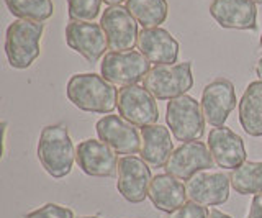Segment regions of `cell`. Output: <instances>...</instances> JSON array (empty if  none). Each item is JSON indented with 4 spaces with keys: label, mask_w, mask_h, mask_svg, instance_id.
Here are the masks:
<instances>
[{
    "label": "cell",
    "mask_w": 262,
    "mask_h": 218,
    "mask_svg": "<svg viewBox=\"0 0 262 218\" xmlns=\"http://www.w3.org/2000/svg\"><path fill=\"white\" fill-rule=\"evenodd\" d=\"M108 144L97 140H84L76 148V161L87 176L113 177L118 172V158Z\"/></svg>",
    "instance_id": "obj_15"
},
{
    "label": "cell",
    "mask_w": 262,
    "mask_h": 218,
    "mask_svg": "<svg viewBox=\"0 0 262 218\" xmlns=\"http://www.w3.org/2000/svg\"><path fill=\"white\" fill-rule=\"evenodd\" d=\"M256 74H257L259 79L262 80V56H260L259 61H257V64H256Z\"/></svg>",
    "instance_id": "obj_30"
},
{
    "label": "cell",
    "mask_w": 262,
    "mask_h": 218,
    "mask_svg": "<svg viewBox=\"0 0 262 218\" xmlns=\"http://www.w3.org/2000/svg\"><path fill=\"white\" fill-rule=\"evenodd\" d=\"M103 2L108 5H120L121 2H125V0H103Z\"/></svg>",
    "instance_id": "obj_31"
},
{
    "label": "cell",
    "mask_w": 262,
    "mask_h": 218,
    "mask_svg": "<svg viewBox=\"0 0 262 218\" xmlns=\"http://www.w3.org/2000/svg\"><path fill=\"white\" fill-rule=\"evenodd\" d=\"M233 189L241 195L262 192V163L260 161H246L229 174Z\"/></svg>",
    "instance_id": "obj_23"
},
{
    "label": "cell",
    "mask_w": 262,
    "mask_h": 218,
    "mask_svg": "<svg viewBox=\"0 0 262 218\" xmlns=\"http://www.w3.org/2000/svg\"><path fill=\"white\" fill-rule=\"evenodd\" d=\"M229 176L218 171H200L185 182L187 197L192 202L211 207L225 204L229 197Z\"/></svg>",
    "instance_id": "obj_14"
},
{
    "label": "cell",
    "mask_w": 262,
    "mask_h": 218,
    "mask_svg": "<svg viewBox=\"0 0 262 218\" xmlns=\"http://www.w3.org/2000/svg\"><path fill=\"white\" fill-rule=\"evenodd\" d=\"M71 20L94 21L100 13L102 0H68Z\"/></svg>",
    "instance_id": "obj_25"
},
{
    "label": "cell",
    "mask_w": 262,
    "mask_h": 218,
    "mask_svg": "<svg viewBox=\"0 0 262 218\" xmlns=\"http://www.w3.org/2000/svg\"><path fill=\"white\" fill-rule=\"evenodd\" d=\"M208 218H231V216L223 213V212H220V210H216V208H213V210H210Z\"/></svg>",
    "instance_id": "obj_29"
},
{
    "label": "cell",
    "mask_w": 262,
    "mask_h": 218,
    "mask_svg": "<svg viewBox=\"0 0 262 218\" xmlns=\"http://www.w3.org/2000/svg\"><path fill=\"white\" fill-rule=\"evenodd\" d=\"M151 71V62L139 51H110L103 56L100 64L102 76L112 84L135 85L144 80Z\"/></svg>",
    "instance_id": "obj_6"
},
{
    "label": "cell",
    "mask_w": 262,
    "mask_h": 218,
    "mask_svg": "<svg viewBox=\"0 0 262 218\" xmlns=\"http://www.w3.org/2000/svg\"><path fill=\"white\" fill-rule=\"evenodd\" d=\"M98 140L120 152V155H136L141 151V133L138 132L136 125L129 123L128 120L118 115H105L95 125Z\"/></svg>",
    "instance_id": "obj_11"
},
{
    "label": "cell",
    "mask_w": 262,
    "mask_h": 218,
    "mask_svg": "<svg viewBox=\"0 0 262 218\" xmlns=\"http://www.w3.org/2000/svg\"><path fill=\"white\" fill-rule=\"evenodd\" d=\"M118 181L117 189L129 204H139L149 195L152 181L149 164L135 155L118 159Z\"/></svg>",
    "instance_id": "obj_9"
},
{
    "label": "cell",
    "mask_w": 262,
    "mask_h": 218,
    "mask_svg": "<svg viewBox=\"0 0 262 218\" xmlns=\"http://www.w3.org/2000/svg\"><path fill=\"white\" fill-rule=\"evenodd\" d=\"M252 2H254V4H260V5H262V0H252Z\"/></svg>",
    "instance_id": "obj_32"
},
{
    "label": "cell",
    "mask_w": 262,
    "mask_h": 218,
    "mask_svg": "<svg viewBox=\"0 0 262 218\" xmlns=\"http://www.w3.org/2000/svg\"><path fill=\"white\" fill-rule=\"evenodd\" d=\"M117 107L120 117L141 128L156 125L159 118V108L154 95L138 84L120 89Z\"/></svg>",
    "instance_id": "obj_7"
},
{
    "label": "cell",
    "mask_w": 262,
    "mask_h": 218,
    "mask_svg": "<svg viewBox=\"0 0 262 218\" xmlns=\"http://www.w3.org/2000/svg\"><path fill=\"white\" fill-rule=\"evenodd\" d=\"M248 218H262V192L256 193L251 202Z\"/></svg>",
    "instance_id": "obj_28"
},
{
    "label": "cell",
    "mask_w": 262,
    "mask_h": 218,
    "mask_svg": "<svg viewBox=\"0 0 262 218\" xmlns=\"http://www.w3.org/2000/svg\"><path fill=\"white\" fill-rule=\"evenodd\" d=\"M152 205L161 212H174L185 204V185L170 174H158L152 177L149 185V195Z\"/></svg>",
    "instance_id": "obj_20"
},
{
    "label": "cell",
    "mask_w": 262,
    "mask_h": 218,
    "mask_svg": "<svg viewBox=\"0 0 262 218\" xmlns=\"http://www.w3.org/2000/svg\"><path fill=\"white\" fill-rule=\"evenodd\" d=\"M23 218H74L72 210L57 204H46Z\"/></svg>",
    "instance_id": "obj_26"
},
{
    "label": "cell",
    "mask_w": 262,
    "mask_h": 218,
    "mask_svg": "<svg viewBox=\"0 0 262 218\" xmlns=\"http://www.w3.org/2000/svg\"><path fill=\"white\" fill-rule=\"evenodd\" d=\"M45 25L33 20H15L7 28L5 54L10 66L15 69H27L39 56V43Z\"/></svg>",
    "instance_id": "obj_3"
},
{
    "label": "cell",
    "mask_w": 262,
    "mask_h": 218,
    "mask_svg": "<svg viewBox=\"0 0 262 218\" xmlns=\"http://www.w3.org/2000/svg\"><path fill=\"white\" fill-rule=\"evenodd\" d=\"M138 50L144 58L156 64H174L179 58V43L167 30L143 28L138 36Z\"/></svg>",
    "instance_id": "obj_18"
},
{
    "label": "cell",
    "mask_w": 262,
    "mask_h": 218,
    "mask_svg": "<svg viewBox=\"0 0 262 218\" xmlns=\"http://www.w3.org/2000/svg\"><path fill=\"white\" fill-rule=\"evenodd\" d=\"M208 210L205 205L196 202H185L182 207H179L174 212H170L166 218H208Z\"/></svg>",
    "instance_id": "obj_27"
},
{
    "label": "cell",
    "mask_w": 262,
    "mask_h": 218,
    "mask_svg": "<svg viewBox=\"0 0 262 218\" xmlns=\"http://www.w3.org/2000/svg\"><path fill=\"white\" fill-rule=\"evenodd\" d=\"M210 15L220 27L229 30H256L257 7L252 0H213Z\"/></svg>",
    "instance_id": "obj_16"
},
{
    "label": "cell",
    "mask_w": 262,
    "mask_h": 218,
    "mask_svg": "<svg viewBox=\"0 0 262 218\" xmlns=\"http://www.w3.org/2000/svg\"><path fill=\"white\" fill-rule=\"evenodd\" d=\"M208 148L215 164L223 169H236L246 163V148L239 135L228 126H216L208 135Z\"/></svg>",
    "instance_id": "obj_17"
},
{
    "label": "cell",
    "mask_w": 262,
    "mask_h": 218,
    "mask_svg": "<svg viewBox=\"0 0 262 218\" xmlns=\"http://www.w3.org/2000/svg\"><path fill=\"white\" fill-rule=\"evenodd\" d=\"M236 107V91L231 80L215 79L202 92V110L211 126H225L229 114Z\"/></svg>",
    "instance_id": "obj_13"
},
{
    "label": "cell",
    "mask_w": 262,
    "mask_h": 218,
    "mask_svg": "<svg viewBox=\"0 0 262 218\" xmlns=\"http://www.w3.org/2000/svg\"><path fill=\"white\" fill-rule=\"evenodd\" d=\"M66 43L89 62H97L105 54L108 41L102 25L94 21L71 20L66 27Z\"/></svg>",
    "instance_id": "obj_10"
},
{
    "label": "cell",
    "mask_w": 262,
    "mask_h": 218,
    "mask_svg": "<svg viewBox=\"0 0 262 218\" xmlns=\"http://www.w3.org/2000/svg\"><path fill=\"white\" fill-rule=\"evenodd\" d=\"M126 9L143 28H158L167 18L169 5L166 0H126Z\"/></svg>",
    "instance_id": "obj_22"
},
{
    "label": "cell",
    "mask_w": 262,
    "mask_h": 218,
    "mask_svg": "<svg viewBox=\"0 0 262 218\" xmlns=\"http://www.w3.org/2000/svg\"><path fill=\"white\" fill-rule=\"evenodd\" d=\"M82 218H98V216H82Z\"/></svg>",
    "instance_id": "obj_34"
},
{
    "label": "cell",
    "mask_w": 262,
    "mask_h": 218,
    "mask_svg": "<svg viewBox=\"0 0 262 218\" xmlns=\"http://www.w3.org/2000/svg\"><path fill=\"white\" fill-rule=\"evenodd\" d=\"M166 122L177 141H199L205 132L202 105L190 95L172 99L166 108Z\"/></svg>",
    "instance_id": "obj_5"
},
{
    "label": "cell",
    "mask_w": 262,
    "mask_h": 218,
    "mask_svg": "<svg viewBox=\"0 0 262 218\" xmlns=\"http://www.w3.org/2000/svg\"><path fill=\"white\" fill-rule=\"evenodd\" d=\"M213 164H215V159L211 156L208 144L202 141H188L174 149L164 169L167 174L177 179L188 181L196 172L213 167Z\"/></svg>",
    "instance_id": "obj_12"
},
{
    "label": "cell",
    "mask_w": 262,
    "mask_h": 218,
    "mask_svg": "<svg viewBox=\"0 0 262 218\" xmlns=\"http://www.w3.org/2000/svg\"><path fill=\"white\" fill-rule=\"evenodd\" d=\"M12 15L21 20L46 21L53 17V0H5Z\"/></svg>",
    "instance_id": "obj_24"
},
{
    "label": "cell",
    "mask_w": 262,
    "mask_h": 218,
    "mask_svg": "<svg viewBox=\"0 0 262 218\" xmlns=\"http://www.w3.org/2000/svg\"><path fill=\"white\" fill-rule=\"evenodd\" d=\"M100 25L106 35L108 48L113 51H131L138 45V21L126 7L110 5L106 7Z\"/></svg>",
    "instance_id": "obj_8"
},
{
    "label": "cell",
    "mask_w": 262,
    "mask_h": 218,
    "mask_svg": "<svg viewBox=\"0 0 262 218\" xmlns=\"http://www.w3.org/2000/svg\"><path fill=\"white\" fill-rule=\"evenodd\" d=\"M239 123L249 136H262V80L246 87L239 100Z\"/></svg>",
    "instance_id": "obj_21"
},
{
    "label": "cell",
    "mask_w": 262,
    "mask_h": 218,
    "mask_svg": "<svg viewBox=\"0 0 262 218\" xmlns=\"http://www.w3.org/2000/svg\"><path fill=\"white\" fill-rule=\"evenodd\" d=\"M141 159L149 167H164L174 152V143L170 140L169 128L162 125H149L141 128Z\"/></svg>",
    "instance_id": "obj_19"
},
{
    "label": "cell",
    "mask_w": 262,
    "mask_h": 218,
    "mask_svg": "<svg viewBox=\"0 0 262 218\" xmlns=\"http://www.w3.org/2000/svg\"><path fill=\"white\" fill-rule=\"evenodd\" d=\"M66 95L79 110L92 114H110L117 108L118 100L115 85L94 72L72 76L66 87Z\"/></svg>",
    "instance_id": "obj_1"
},
{
    "label": "cell",
    "mask_w": 262,
    "mask_h": 218,
    "mask_svg": "<svg viewBox=\"0 0 262 218\" xmlns=\"http://www.w3.org/2000/svg\"><path fill=\"white\" fill-rule=\"evenodd\" d=\"M143 87L147 89L154 99L158 100H172L180 95H185L193 85L192 62L179 64H162L154 66L147 72Z\"/></svg>",
    "instance_id": "obj_4"
},
{
    "label": "cell",
    "mask_w": 262,
    "mask_h": 218,
    "mask_svg": "<svg viewBox=\"0 0 262 218\" xmlns=\"http://www.w3.org/2000/svg\"><path fill=\"white\" fill-rule=\"evenodd\" d=\"M38 159L45 171L54 179L66 177L72 171L76 149L66 125H48L39 133Z\"/></svg>",
    "instance_id": "obj_2"
},
{
    "label": "cell",
    "mask_w": 262,
    "mask_h": 218,
    "mask_svg": "<svg viewBox=\"0 0 262 218\" xmlns=\"http://www.w3.org/2000/svg\"><path fill=\"white\" fill-rule=\"evenodd\" d=\"M259 45H260V50H262V35H260V41H259Z\"/></svg>",
    "instance_id": "obj_33"
}]
</instances>
